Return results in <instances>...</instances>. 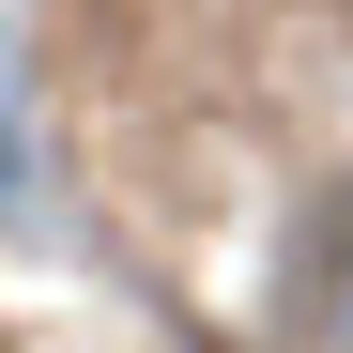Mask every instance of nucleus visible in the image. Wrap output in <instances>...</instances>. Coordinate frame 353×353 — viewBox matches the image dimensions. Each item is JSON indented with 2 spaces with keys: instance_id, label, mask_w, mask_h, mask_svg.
Returning <instances> with one entry per match:
<instances>
[{
  "instance_id": "obj_1",
  "label": "nucleus",
  "mask_w": 353,
  "mask_h": 353,
  "mask_svg": "<svg viewBox=\"0 0 353 353\" xmlns=\"http://www.w3.org/2000/svg\"><path fill=\"white\" fill-rule=\"evenodd\" d=\"M276 338L292 353H353V185L292 215V246H276Z\"/></svg>"
},
{
  "instance_id": "obj_2",
  "label": "nucleus",
  "mask_w": 353,
  "mask_h": 353,
  "mask_svg": "<svg viewBox=\"0 0 353 353\" xmlns=\"http://www.w3.org/2000/svg\"><path fill=\"white\" fill-rule=\"evenodd\" d=\"M0 185H16V123H0Z\"/></svg>"
}]
</instances>
